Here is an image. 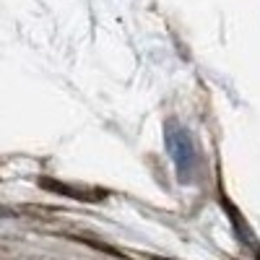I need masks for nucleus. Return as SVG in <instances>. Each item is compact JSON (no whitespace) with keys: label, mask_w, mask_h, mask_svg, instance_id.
<instances>
[{"label":"nucleus","mask_w":260,"mask_h":260,"mask_svg":"<svg viewBox=\"0 0 260 260\" xmlns=\"http://www.w3.org/2000/svg\"><path fill=\"white\" fill-rule=\"evenodd\" d=\"M167 148L172 154V161H175V169H177V177L182 185H187L198 169V151H195V143L190 138V133L177 122V120H169L167 127Z\"/></svg>","instance_id":"nucleus-1"}]
</instances>
